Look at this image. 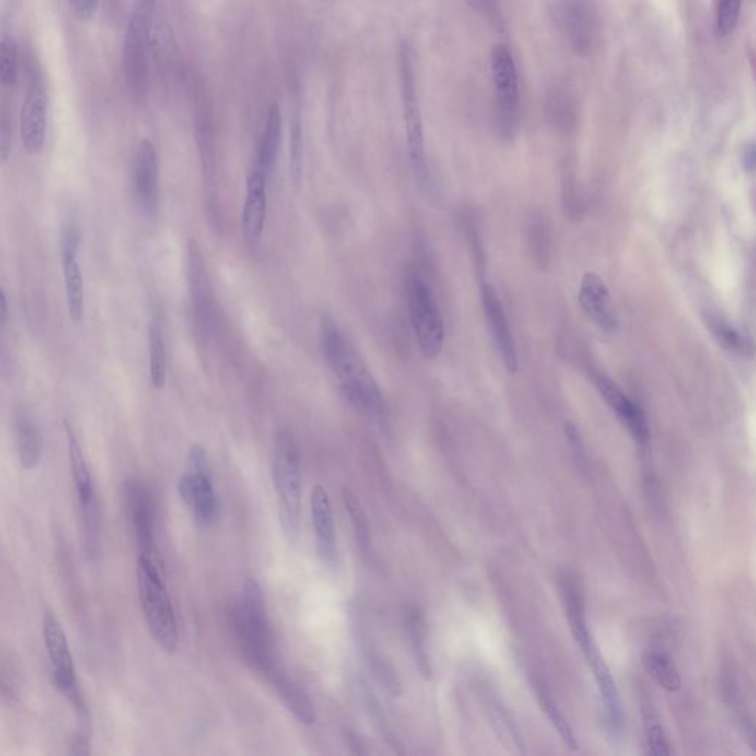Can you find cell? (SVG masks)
Instances as JSON below:
<instances>
[{
  "label": "cell",
  "mask_w": 756,
  "mask_h": 756,
  "mask_svg": "<svg viewBox=\"0 0 756 756\" xmlns=\"http://www.w3.org/2000/svg\"><path fill=\"white\" fill-rule=\"evenodd\" d=\"M135 194L139 206L147 215L156 212L158 206V157L150 139L139 145L135 161Z\"/></svg>",
  "instance_id": "44dd1931"
},
{
  "label": "cell",
  "mask_w": 756,
  "mask_h": 756,
  "mask_svg": "<svg viewBox=\"0 0 756 756\" xmlns=\"http://www.w3.org/2000/svg\"><path fill=\"white\" fill-rule=\"evenodd\" d=\"M489 718H491L492 727H494L495 734H498L501 742L504 746H511L516 749L517 754H525L523 751V742L520 739L519 731H517L516 725L508 717L507 712L500 703L491 700L488 703Z\"/></svg>",
  "instance_id": "e575fe53"
},
{
  "label": "cell",
  "mask_w": 756,
  "mask_h": 756,
  "mask_svg": "<svg viewBox=\"0 0 756 756\" xmlns=\"http://www.w3.org/2000/svg\"><path fill=\"white\" fill-rule=\"evenodd\" d=\"M70 3L71 12H73L76 20L86 23L94 17L96 8H98V0H68Z\"/></svg>",
  "instance_id": "ee69618b"
},
{
  "label": "cell",
  "mask_w": 756,
  "mask_h": 756,
  "mask_svg": "<svg viewBox=\"0 0 756 756\" xmlns=\"http://www.w3.org/2000/svg\"><path fill=\"white\" fill-rule=\"evenodd\" d=\"M64 426L77 500H79L80 508H83L96 501L94 482H92L91 472H89L88 463H86L80 443L74 435L73 427L70 426L68 421H64Z\"/></svg>",
  "instance_id": "d4e9b609"
},
{
  "label": "cell",
  "mask_w": 756,
  "mask_h": 756,
  "mask_svg": "<svg viewBox=\"0 0 756 756\" xmlns=\"http://www.w3.org/2000/svg\"><path fill=\"white\" fill-rule=\"evenodd\" d=\"M594 381H596L597 389H599L604 401L612 408V411L615 412L616 417L621 420V423L630 430L632 439H634L638 448H640L644 464L649 466L650 429L646 414L609 377L604 376V374H596Z\"/></svg>",
  "instance_id": "7c38bea8"
},
{
  "label": "cell",
  "mask_w": 756,
  "mask_h": 756,
  "mask_svg": "<svg viewBox=\"0 0 756 756\" xmlns=\"http://www.w3.org/2000/svg\"><path fill=\"white\" fill-rule=\"evenodd\" d=\"M407 299L412 330L421 353L429 359L438 358L445 343V324L432 288L418 272H411L408 277Z\"/></svg>",
  "instance_id": "8992f818"
},
{
  "label": "cell",
  "mask_w": 756,
  "mask_h": 756,
  "mask_svg": "<svg viewBox=\"0 0 756 756\" xmlns=\"http://www.w3.org/2000/svg\"><path fill=\"white\" fill-rule=\"evenodd\" d=\"M365 659H367L371 674L376 677L378 683L392 696H399L402 693V683L392 663L371 646H365Z\"/></svg>",
  "instance_id": "d6a6232c"
},
{
  "label": "cell",
  "mask_w": 756,
  "mask_h": 756,
  "mask_svg": "<svg viewBox=\"0 0 756 756\" xmlns=\"http://www.w3.org/2000/svg\"><path fill=\"white\" fill-rule=\"evenodd\" d=\"M641 717H643L644 733H646L647 748H649L650 754L655 756L671 754L661 718L656 714L650 703L641 705Z\"/></svg>",
  "instance_id": "836d02e7"
},
{
  "label": "cell",
  "mask_w": 756,
  "mask_h": 756,
  "mask_svg": "<svg viewBox=\"0 0 756 756\" xmlns=\"http://www.w3.org/2000/svg\"><path fill=\"white\" fill-rule=\"evenodd\" d=\"M553 18L557 29L578 55L590 54L599 36L596 12L588 0H556Z\"/></svg>",
  "instance_id": "8fae6325"
},
{
  "label": "cell",
  "mask_w": 756,
  "mask_h": 756,
  "mask_svg": "<svg viewBox=\"0 0 756 756\" xmlns=\"http://www.w3.org/2000/svg\"><path fill=\"white\" fill-rule=\"evenodd\" d=\"M272 480L280 504L281 526L290 544H296L300 531V454L293 435L281 430L272 449Z\"/></svg>",
  "instance_id": "277c9868"
},
{
  "label": "cell",
  "mask_w": 756,
  "mask_h": 756,
  "mask_svg": "<svg viewBox=\"0 0 756 756\" xmlns=\"http://www.w3.org/2000/svg\"><path fill=\"white\" fill-rule=\"evenodd\" d=\"M80 229L73 222L65 223L61 231V257L77 256L79 254Z\"/></svg>",
  "instance_id": "b9f144b4"
},
{
  "label": "cell",
  "mask_w": 756,
  "mask_h": 756,
  "mask_svg": "<svg viewBox=\"0 0 756 756\" xmlns=\"http://www.w3.org/2000/svg\"><path fill=\"white\" fill-rule=\"evenodd\" d=\"M237 631L244 655L257 671L268 677L278 669L265 597L256 579L249 578L244 582L243 600L237 613Z\"/></svg>",
  "instance_id": "3957f363"
},
{
  "label": "cell",
  "mask_w": 756,
  "mask_h": 756,
  "mask_svg": "<svg viewBox=\"0 0 756 756\" xmlns=\"http://www.w3.org/2000/svg\"><path fill=\"white\" fill-rule=\"evenodd\" d=\"M407 631L418 671H420V674L424 678H432L433 669L429 652V640H427V624L420 610H408Z\"/></svg>",
  "instance_id": "83f0119b"
},
{
  "label": "cell",
  "mask_w": 756,
  "mask_h": 756,
  "mask_svg": "<svg viewBox=\"0 0 756 756\" xmlns=\"http://www.w3.org/2000/svg\"><path fill=\"white\" fill-rule=\"evenodd\" d=\"M281 136H283V114H281L280 107L274 104L269 108L265 129H263V135L260 138L259 147H257L256 158L253 161V164L260 167L268 175V178L274 172L275 164H277Z\"/></svg>",
  "instance_id": "cb8c5ba5"
},
{
  "label": "cell",
  "mask_w": 756,
  "mask_h": 756,
  "mask_svg": "<svg viewBox=\"0 0 756 756\" xmlns=\"http://www.w3.org/2000/svg\"><path fill=\"white\" fill-rule=\"evenodd\" d=\"M312 522H314L316 548L322 565L334 570L337 566V538L333 508L324 486L316 485L311 495Z\"/></svg>",
  "instance_id": "e0dca14e"
},
{
  "label": "cell",
  "mask_w": 756,
  "mask_h": 756,
  "mask_svg": "<svg viewBox=\"0 0 756 756\" xmlns=\"http://www.w3.org/2000/svg\"><path fill=\"white\" fill-rule=\"evenodd\" d=\"M266 182L268 175L256 164H252L247 175L243 209V234L250 246H259L265 229Z\"/></svg>",
  "instance_id": "ac0fdd59"
},
{
  "label": "cell",
  "mask_w": 756,
  "mask_h": 756,
  "mask_svg": "<svg viewBox=\"0 0 756 756\" xmlns=\"http://www.w3.org/2000/svg\"><path fill=\"white\" fill-rule=\"evenodd\" d=\"M290 169L291 179L293 184L300 185L303 175V135L302 125H300L299 119L294 120L293 126H291V144H290Z\"/></svg>",
  "instance_id": "ab89813d"
},
{
  "label": "cell",
  "mask_w": 756,
  "mask_h": 756,
  "mask_svg": "<svg viewBox=\"0 0 756 756\" xmlns=\"http://www.w3.org/2000/svg\"><path fill=\"white\" fill-rule=\"evenodd\" d=\"M343 503H345L347 516H349L350 522H352L353 531H355L356 545H358L359 553L362 554V557L367 562H373V539H371L370 523H368L364 507H362L356 495L349 488L343 489Z\"/></svg>",
  "instance_id": "f1b7e54d"
},
{
  "label": "cell",
  "mask_w": 756,
  "mask_h": 756,
  "mask_svg": "<svg viewBox=\"0 0 756 756\" xmlns=\"http://www.w3.org/2000/svg\"><path fill=\"white\" fill-rule=\"evenodd\" d=\"M138 588L148 630L158 646L172 655L179 646L178 622L158 563L139 557Z\"/></svg>",
  "instance_id": "5b68a950"
},
{
  "label": "cell",
  "mask_w": 756,
  "mask_h": 756,
  "mask_svg": "<svg viewBox=\"0 0 756 756\" xmlns=\"http://www.w3.org/2000/svg\"><path fill=\"white\" fill-rule=\"evenodd\" d=\"M742 0H720L717 11V32L720 37H728L739 23Z\"/></svg>",
  "instance_id": "f35d334b"
},
{
  "label": "cell",
  "mask_w": 756,
  "mask_h": 756,
  "mask_svg": "<svg viewBox=\"0 0 756 756\" xmlns=\"http://www.w3.org/2000/svg\"><path fill=\"white\" fill-rule=\"evenodd\" d=\"M194 129L195 141H197L198 153L201 158V170L203 181L207 188V194L215 197L216 194V150L215 133H213L212 111L206 99L203 89H195L194 92Z\"/></svg>",
  "instance_id": "2e32d148"
},
{
  "label": "cell",
  "mask_w": 756,
  "mask_h": 756,
  "mask_svg": "<svg viewBox=\"0 0 756 756\" xmlns=\"http://www.w3.org/2000/svg\"><path fill=\"white\" fill-rule=\"evenodd\" d=\"M15 436L21 466L26 470L34 469L42 458L43 439L39 426L26 411L18 412L15 417Z\"/></svg>",
  "instance_id": "484cf974"
},
{
  "label": "cell",
  "mask_w": 756,
  "mask_h": 756,
  "mask_svg": "<svg viewBox=\"0 0 756 756\" xmlns=\"http://www.w3.org/2000/svg\"><path fill=\"white\" fill-rule=\"evenodd\" d=\"M83 522H85L86 551L89 556H98L101 548V511L98 500L82 508Z\"/></svg>",
  "instance_id": "74e56055"
},
{
  "label": "cell",
  "mask_w": 756,
  "mask_h": 756,
  "mask_svg": "<svg viewBox=\"0 0 756 756\" xmlns=\"http://www.w3.org/2000/svg\"><path fill=\"white\" fill-rule=\"evenodd\" d=\"M538 700L541 703L542 711L550 718L551 724L554 725L567 748L572 749V751H578V740H576L572 725L569 724L563 712L560 711L559 705L554 702L548 690L544 686H541V684L538 686Z\"/></svg>",
  "instance_id": "1f68e13d"
},
{
  "label": "cell",
  "mask_w": 756,
  "mask_h": 756,
  "mask_svg": "<svg viewBox=\"0 0 756 756\" xmlns=\"http://www.w3.org/2000/svg\"><path fill=\"white\" fill-rule=\"evenodd\" d=\"M610 302L612 297L603 278L594 272H587L581 281L579 305L600 330L612 334L618 330V319L613 314Z\"/></svg>",
  "instance_id": "ffe728a7"
},
{
  "label": "cell",
  "mask_w": 756,
  "mask_h": 756,
  "mask_svg": "<svg viewBox=\"0 0 756 756\" xmlns=\"http://www.w3.org/2000/svg\"><path fill=\"white\" fill-rule=\"evenodd\" d=\"M474 9L491 23L492 26L503 29L504 18L501 11L500 0H469Z\"/></svg>",
  "instance_id": "60d3db41"
},
{
  "label": "cell",
  "mask_w": 756,
  "mask_h": 756,
  "mask_svg": "<svg viewBox=\"0 0 756 756\" xmlns=\"http://www.w3.org/2000/svg\"><path fill=\"white\" fill-rule=\"evenodd\" d=\"M18 80V46L12 37L0 42V83L11 88Z\"/></svg>",
  "instance_id": "8d00e7d4"
},
{
  "label": "cell",
  "mask_w": 756,
  "mask_h": 756,
  "mask_svg": "<svg viewBox=\"0 0 756 756\" xmlns=\"http://www.w3.org/2000/svg\"><path fill=\"white\" fill-rule=\"evenodd\" d=\"M68 752H70L71 755L76 756L91 755V737H86L79 733L74 734Z\"/></svg>",
  "instance_id": "f6af8a7d"
},
{
  "label": "cell",
  "mask_w": 756,
  "mask_h": 756,
  "mask_svg": "<svg viewBox=\"0 0 756 756\" xmlns=\"http://www.w3.org/2000/svg\"><path fill=\"white\" fill-rule=\"evenodd\" d=\"M178 489L198 523L207 526L215 522L218 500L213 488L212 469L206 451L198 443L189 449L187 470L179 480Z\"/></svg>",
  "instance_id": "9c48e42d"
},
{
  "label": "cell",
  "mask_w": 756,
  "mask_h": 756,
  "mask_svg": "<svg viewBox=\"0 0 756 756\" xmlns=\"http://www.w3.org/2000/svg\"><path fill=\"white\" fill-rule=\"evenodd\" d=\"M188 283L198 321L201 324H209L213 303L212 283L203 253L195 240L189 241L188 244Z\"/></svg>",
  "instance_id": "7402d4cb"
},
{
  "label": "cell",
  "mask_w": 756,
  "mask_h": 756,
  "mask_svg": "<svg viewBox=\"0 0 756 756\" xmlns=\"http://www.w3.org/2000/svg\"><path fill=\"white\" fill-rule=\"evenodd\" d=\"M150 12L139 6L127 26L123 48V70L130 94L142 98L148 89V48H150Z\"/></svg>",
  "instance_id": "30bf717a"
},
{
  "label": "cell",
  "mask_w": 756,
  "mask_h": 756,
  "mask_svg": "<svg viewBox=\"0 0 756 756\" xmlns=\"http://www.w3.org/2000/svg\"><path fill=\"white\" fill-rule=\"evenodd\" d=\"M8 312V300H6L5 293L0 287V330H5L6 324H8Z\"/></svg>",
  "instance_id": "c3c4849f"
},
{
  "label": "cell",
  "mask_w": 756,
  "mask_h": 756,
  "mask_svg": "<svg viewBox=\"0 0 756 756\" xmlns=\"http://www.w3.org/2000/svg\"><path fill=\"white\" fill-rule=\"evenodd\" d=\"M480 299H482V308L485 312L486 321L491 330L492 339L495 347L500 352L503 359L504 367L508 373L516 374L519 370V359H517L516 343H514L513 333H511L510 324L498 297L497 291L491 284H483L480 290Z\"/></svg>",
  "instance_id": "9a60e30c"
},
{
  "label": "cell",
  "mask_w": 756,
  "mask_h": 756,
  "mask_svg": "<svg viewBox=\"0 0 756 756\" xmlns=\"http://www.w3.org/2000/svg\"><path fill=\"white\" fill-rule=\"evenodd\" d=\"M48 98L42 86H33L27 92L20 116L21 141L27 153L39 154L45 145Z\"/></svg>",
  "instance_id": "d6986e66"
},
{
  "label": "cell",
  "mask_w": 756,
  "mask_h": 756,
  "mask_svg": "<svg viewBox=\"0 0 756 756\" xmlns=\"http://www.w3.org/2000/svg\"><path fill=\"white\" fill-rule=\"evenodd\" d=\"M492 85L495 92V123L504 141L519 132V77L510 49L494 46L491 52Z\"/></svg>",
  "instance_id": "ba28073f"
},
{
  "label": "cell",
  "mask_w": 756,
  "mask_h": 756,
  "mask_svg": "<svg viewBox=\"0 0 756 756\" xmlns=\"http://www.w3.org/2000/svg\"><path fill=\"white\" fill-rule=\"evenodd\" d=\"M321 347L349 404L367 417L380 418L384 402L376 378L330 316H322Z\"/></svg>",
  "instance_id": "6da1fadb"
},
{
  "label": "cell",
  "mask_w": 756,
  "mask_h": 756,
  "mask_svg": "<svg viewBox=\"0 0 756 756\" xmlns=\"http://www.w3.org/2000/svg\"><path fill=\"white\" fill-rule=\"evenodd\" d=\"M275 693L280 697L281 702L288 711L293 714L299 723L312 725L316 723V711L314 703L309 699L308 694L303 692L296 683L290 680L287 675L283 674L280 669H275L271 675H268Z\"/></svg>",
  "instance_id": "603a6c76"
},
{
  "label": "cell",
  "mask_w": 756,
  "mask_h": 756,
  "mask_svg": "<svg viewBox=\"0 0 756 756\" xmlns=\"http://www.w3.org/2000/svg\"><path fill=\"white\" fill-rule=\"evenodd\" d=\"M65 297H67L68 315L74 324H80L85 318V281L77 256L61 257Z\"/></svg>",
  "instance_id": "4316f807"
},
{
  "label": "cell",
  "mask_w": 756,
  "mask_h": 756,
  "mask_svg": "<svg viewBox=\"0 0 756 756\" xmlns=\"http://www.w3.org/2000/svg\"><path fill=\"white\" fill-rule=\"evenodd\" d=\"M345 739L347 746H349L350 752H352V754H367V752L362 749L361 740H359L358 737L355 736V734L350 733V731H346Z\"/></svg>",
  "instance_id": "7dc6e473"
},
{
  "label": "cell",
  "mask_w": 756,
  "mask_h": 756,
  "mask_svg": "<svg viewBox=\"0 0 756 756\" xmlns=\"http://www.w3.org/2000/svg\"><path fill=\"white\" fill-rule=\"evenodd\" d=\"M148 347H150V377L154 389L161 390L167 381V355L163 333L157 321L150 324L148 330Z\"/></svg>",
  "instance_id": "4dcf8cb0"
},
{
  "label": "cell",
  "mask_w": 756,
  "mask_h": 756,
  "mask_svg": "<svg viewBox=\"0 0 756 756\" xmlns=\"http://www.w3.org/2000/svg\"><path fill=\"white\" fill-rule=\"evenodd\" d=\"M12 126L8 117L0 116V166H5L11 158Z\"/></svg>",
  "instance_id": "7bdbcfd3"
},
{
  "label": "cell",
  "mask_w": 756,
  "mask_h": 756,
  "mask_svg": "<svg viewBox=\"0 0 756 756\" xmlns=\"http://www.w3.org/2000/svg\"><path fill=\"white\" fill-rule=\"evenodd\" d=\"M399 76H401L402 105H404L405 132L412 170L418 182L424 184L429 176L423 119L415 83L414 54L407 42L399 49Z\"/></svg>",
  "instance_id": "52a82bcc"
},
{
  "label": "cell",
  "mask_w": 756,
  "mask_h": 756,
  "mask_svg": "<svg viewBox=\"0 0 756 756\" xmlns=\"http://www.w3.org/2000/svg\"><path fill=\"white\" fill-rule=\"evenodd\" d=\"M740 158H742L743 169L748 173L754 172L756 158L754 142H749V144H746L745 147H743Z\"/></svg>",
  "instance_id": "bcb514c9"
},
{
  "label": "cell",
  "mask_w": 756,
  "mask_h": 756,
  "mask_svg": "<svg viewBox=\"0 0 756 756\" xmlns=\"http://www.w3.org/2000/svg\"><path fill=\"white\" fill-rule=\"evenodd\" d=\"M643 666L647 674L666 692L675 693L683 687L680 672L666 653L656 650L644 653Z\"/></svg>",
  "instance_id": "f546056e"
},
{
  "label": "cell",
  "mask_w": 756,
  "mask_h": 756,
  "mask_svg": "<svg viewBox=\"0 0 756 756\" xmlns=\"http://www.w3.org/2000/svg\"><path fill=\"white\" fill-rule=\"evenodd\" d=\"M562 590L567 619H569L573 638H575L581 652L584 653L588 665L593 669L597 686H599L604 711H606L607 728H610V730H621L625 724L621 699H619L618 689H616L615 680H613L612 674H610L609 666L604 662L599 646H597L596 640H594L593 634H591L590 627H588L581 590H578V587L572 584V582L567 581V579L563 581Z\"/></svg>",
  "instance_id": "7a4b0ae2"
},
{
  "label": "cell",
  "mask_w": 756,
  "mask_h": 756,
  "mask_svg": "<svg viewBox=\"0 0 756 756\" xmlns=\"http://www.w3.org/2000/svg\"><path fill=\"white\" fill-rule=\"evenodd\" d=\"M706 324L711 328L714 336L717 337L728 350H731V352L740 353V355H746V353L752 352L751 342H749L743 334H740L730 322L721 318V316H706Z\"/></svg>",
  "instance_id": "d590c367"
},
{
  "label": "cell",
  "mask_w": 756,
  "mask_h": 756,
  "mask_svg": "<svg viewBox=\"0 0 756 756\" xmlns=\"http://www.w3.org/2000/svg\"><path fill=\"white\" fill-rule=\"evenodd\" d=\"M43 640L51 661L54 686L65 696H70L74 690L79 689L76 668L63 627L51 610H46L43 616Z\"/></svg>",
  "instance_id": "4fadbf2b"
},
{
  "label": "cell",
  "mask_w": 756,
  "mask_h": 756,
  "mask_svg": "<svg viewBox=\"0 0 756 756\" xmlns=\"http://www.w3.org/2000/svg\"><path fill=\"white\" fill-rule=\"evenodd\" d=\"M127 513L135 531L139 557L157 562L154 544V510L150 492L138 480H129L125 486Z\"/></svg>",
  "instance_id": "5bb4252c"
}]
</instances>
